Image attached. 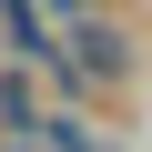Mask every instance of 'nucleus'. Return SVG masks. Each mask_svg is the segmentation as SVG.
Instances as JSON below:
<instances>
[{
  "instance_id": "obj_1",
  "label": "nucleus",
  "mask_w": 152,
  "mask_h": 152,
  "mask_svg": "<svg viewBox=\"0 0 152 152\" xmlns=\"http://www.w3.org/2000/svg\"><path fill=\"white\" fill-rule=\"evenodd\" d=\"M0 20H10V51H41V20H31V0H0Z\"/></svg>"
},
{
  "instance_id": "obj_2",
  "label": "nucleus",
  "mask_w": 152,
  "mask_h": 152,
  "mask_svg": "<svg viewBox=\"0 0 152 152\" xmlns=\"http://www.w3.org/2000/svg\"><path fill=\"white\" fill-rule=\"evenodd\" d=\"M41 132H51L61 152H112V142H91V132H81V122H71V112H61V122H41Z\"/></svg>"
}]
</instances>
